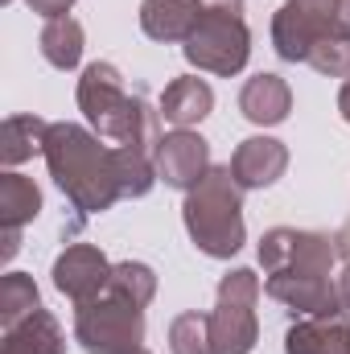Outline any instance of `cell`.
Masks as SVG:
<instances>
[{"instance_id":"obj_1","label":"cell","mask_w":350,"mask_h":354,"mask_svg":"<svg viewBox=\"0 0 350 354\" xmlns=\"http://www.w3.org/2000/svg\"><path fill=\"white\" fill-rule=\"evenodd\" d=\"M260 264L268 268V284H264L268 297H276L293 313L313 317V313L342 309L338 284L330 280V264H334L330 235L276 227L260 239Z\"/></svg>"},{"instance_id":"obj_2","label":"cell","mask_w":350,"mask_h":354,"mask_svg":"<svg viewBox=\"0 0 350 354\" xmlns=\"http://www.w3.org/2000/svg\"><path fill=\"white\" fill-rule=\"evenodd\" d=\"M42 157L79 214H103L116 206V198H124L116 177V149L99 145V136L79 124H50Z\"/></svg>"},{"instance_id":"obj_3","label":"cell","mask_w":350,"mask_h":354,"mask_svg":"<svg viewBox=\"0 0 350 354\" xmlns=\"http://www.w3.org/2000/svg\"><path fill=\"white\" fill-rule=\"evenodd\" d=\"M79 107L103 140H116V149H140L157 157V145H161L157 111L145 103V95H128L124 75L111 62H91L83 71Z\"/></svg>"},{"instance_id":"obj_4","label":"cell","mask_w":350,"mask_h":354,"mask_svg":"<svg viewBox=\"0 0 350 354\" xmlns=\"http://www.w3.org/2000/svg\"><path fill=\"white\" fill-rule=\"evenodd\" d=\"M185 231L198 252L214 260H231L243 248V202L231 165H214L194 189H185Z\"/></svg>"},{"instance_id":"obj_5","label":"cell","mask_w":350,"mask_h":354,"mask_svg":"<svg viewBox=\"0 0 350 354\" xmlns=\"http://www.w3.org/2000/svg\"><path fill=\"white\" fill-rule=\"evenodd\" d=\"M322 41H350V0H284L272 17L276 54L305 62Z\"/></svg>"},{"instance_id":"obj_6","label":"cell","mask_w":350,"mask_h":354,"mask_svg":"<svg viewBox=\"0 0 350 354\" xmlns=\"http://www.w3.org/2000/svg\"><path fill=\"white\" fill-rule=\"evenodd\" d=\"M75 338L91 354H136L145 342V309L120 292H103L75 313Z\"/></svg>"},{"instance_id":"obj_7","label":"cell","mask_w":350,"mask_h":354,"mask_svg":"<svg viewBox=\"0 0 350 354\" xmlns=\"http://www.w3.org/2000/svg\"><path fill=\"white\" fill-rule=\"evenodd\" d=\"M256 301H260V280L248 268H235L219 284V305L210 313V346L214 354H252L260 338L256 322Z\"/></svg>"},{"instance_id":"obj_8","label":"cell","mask_w":350,"mask_h":354,"mask_svg":"<svg viewBox=\"0 0 350 354\" xmlns=\"http://www.w3.org/2000/svg\"><path fill=\"white\" fill-rule=\"evenodd\" d=\"M185 62L206 71V75H239L252 54V33L243 25V12H206L190 41L181 46Z\"/></svg>"},{"instance_id":"obj_9","label":"cell","mask_w":350,"mask_h":354,"mask_svg":"<svg viewBox=\"0 0 350 354\" xmlns=\"http://www.w3.org/2000/svg\"><path fill=\"white\" fill-rule=\"evenodd\" d=\"M111 268L116 264H107V256H103L99 248H91V243H71V248L54 260V284H58V292L71 297L75 305H87V301H95V297L107 292Z\"/></svg>"},{"instance_id":"obj_10","label":"cell","mask_w":350,"mask_h":354,"mask_svg":"<svg viewBox=\"0 0 350 354\" xmlns=\"http://www.w3.org/2000/svg\"><path fill=\"white\" fill-rule=\"evenodd\" d=\"M210 169H214L210 165V145L202 136H194L190 128H177L174 136H161V145H157V177H165V185L194 189Z\"/></svg>"},{"instance_id":"obj_11","label":"cell","mask_w":350,"mask_h":354,"mask_svg":"<svg viewBox=\"0 0 350 354\" xmlns=\"http://www.w3.org/2000/svg\"><path fill=\"white\" fill-rule=\"evenodd\" d=\"M284 354H350V317L347 309L334 313H313L288 326Z\"/></svg>"},{"instance_id":"obj_12","label":"cell","mask_w":350,"mask_h":354,"mask_svg":"<svg viewBox=\"0 0 350 354\" xmlns=\"http://www.w3.org/2000/svg\"><path fill=\"white\" fill-rule=\"evenodd\" d=\"M284 169H288V149L272 136L243 140L231 157V177L239 181V189H264V185L280 181Z\"/></svg>"},{"instance_id":"obj_13","label":"cell","mask_w":350,"mask_h":354,"mask_svg":"<svg viewBox=\"0 0 350 354\" xmlns=\"http://www.w3.org/2000/svg\"><path fill=\"white\" fill-rule=\"evenodd\" d=\"M202 21V0H145L140 4V29L153 41H190V33Z\"/></svg>"},{"instance_id":"obj_14","label":"cell","mask_w":350,"mask_h":354,"mask_svg":"<svg viewBox=\"0 0 350 354\" xmlns=\"http://www.w3.org/2000/svg\"><path fill=\"white\" fill-rule=\"evenodd\" d=\"M239 111L252 124H260V128L284 124L288 111H293V91H288V83L280 75H256L239 91Z\"/></svg>"},{"instance_id":"obj_15","label":"cell","mask_w":350,"mask_h":354,"mask_svg":"<svg viewBox=\"0 0 350 354\" xmlns=\"http://www.w3.org/2000/svg\"><path fill=\"white\" fill-rule=\"evenodd\" d=\"M210 107H214V91H210L206 79H198V75L174 79V83L165 87V95H161V115H165L174 128H190V124L206 120Z\"/></svg>"},{"instance_id":"obj_16","label":"cell","mask_w":350,"mask_h":354,"mask_svg":"<svg viewBox=\"0 0 350 354\" xmlns=\"http://www.w3.org/2000/svg\"><path fill=\"white\" fill-rule=\"evenodd\" d=\"M62 351H66L62 326L46 309H37L33 317H25L12 330H4V346H0V354H62Z\"/></svg>"},{"instance_id":"obj_17","label":"cell","mask_w":350,"mask_h":354,"mask_svg":"<svg viewBox=\"0 0 350 354\" xmlns=\"http://www.w3.org/2000/svg\"><path fill=\"white\" fill-rule=\"evenodd\" d=\"M37 210H42V189L33 185V177L0 174V227L4 231H21L29 218H37Z\"/></svg>"},{"instance_id":"obj_18","label":"cell","mask_w":350,"mask_h":354,"mask_svg":"<svg viewBox=\"0 0 350 354\" xmlns=\"http://www.w3.org/2000/svg\"><path fill=\"white\" fill-rule=\"evenodd\" d=\"M46 132H50V124L37 115H8L0 128V161L21 165L33 153H46Z\"/></svg>"},{"instance_id":"obj_19","label":"cell","mask_w":350,"mask_h":354,"mask_svg":"<svg viewBox=\"0 0 350 354\" xmlns=\"http://www.w3.org/2000/svg\"><path fill=\"white\" fill-rule=\"evenodd\" d=\"M42 58L58 71H75L83 58V25L75 17H54L42 29Z\"/></svg>"},{"instance_id":"obj_20","label":"cell","mask_w":350,"mask_h":354,"mask_svg":"<svg viewBox=\"0 0 350 354\" xmlns=\"http://www.w3.org/2000/svg\"><path fill=\"white\" fill-rule=\"evenodd\" d=\"M42 309V297H37V284L25 276V272H8L0 280V326L12 330L17 322L33 317Z\"/></svg>"},{"instance_id":"obj_21","label":"cell","mask_w":350,"mask_h":354,"mask_svg":"<svg viewBox=\"0 0 350 354\" xmlns=\"http://www.w3.org/2000/svg\"><path fill=\"white\" fill-rule=\"evenodd\" d=\"M169 351L174 354H214L210 346V313H181L169 326Z\"/></svg>"},{"instance_id":"obj_22","label":"cell","mask_w":350,"mask_h":354,"mask_svg":"<svg viewBox=\"0 0 350 354\" xmlns=\"http://www.w3.org/2000/svg\"><path fill=\"white\" fill-rule=\"evenodd\" d=\"M111 292H120V297H128V301H136L140 309L153 301V292H157V276H153V268L149 264H116L111 268V284H107Z\"/></svg>"},{"instance_id":"obj_23","label":"cell","mask_w":350,"mask_h":354,"mask_svg":"<svg viewBox=\"0 0 350 354\" xmlns=\"http://www.w3.org/2000/svg\"><path fill=\"white\" fill-rule=\"evenodd\" d=\"M317 75H330V79H342L350 75V41H322V46H313L309 50V58H305Z\"/></svg>"},{"instance_id":"obj_24","label":"cell","mask_w":350,"mask_h":354,"mask_svg":"<svg viewBox=\"0 0 350 354\" xmlns=\"http://www.w3.org/2000/svg\"><path fill=\"white\" fill-rule=\"evenodd\" d=\"M29 4H33V12H42L46 21H54V17H66L75 0H29Z\"/></svg>"},{"instance_id":"obj_25","label":"cell","mask_w":350,"mask_h":354,"mask_svg":"<svg viewBox=\"0 0 350 354\" xmlns=\"http://www.w3.org/2000/svg\"><path fill=\"white\" fill-rule=\"evenodd\" d=\"M338 301H342V309L350 313V264L342 268V276H338Z\"/></svg>"},{"instance_id":"obj_26","label":"cell","mask_w":350,"mask_h":354,"mask_svg":"<svg viewBox=\"0 0 350 354\" xmlns=\"http://www.w3.org/2000/svg\"><path fill=\"white\" fill-rule=\"evenodd\" d=\"M338 107H342V120L350 124V79H347V87H342V95H338Z\"/></svg>"},{"instance_id":"obj_27","label":"cell","mask_w":350,"mask_h":354,"mask_svg":"<svg viewBox=\"0 0 350 354\" xmlns=\"http://www.w3.org/2000/svg\"><path fill=\"white\" fill-rule=\"evenodd\" d=\"M342 248H350V223H347V231H342V239H338Z\"/></svg>"},{"instance_id":"obj_28","label":"cell","mask_w":350,"mask_h":354,"mask_svg":"<svg viewBox=\"0 0 350 354\" xmlns=\"http://www.w3.org/2000/svg\"><path fill=\"white\" fill-rule=\"evenodd\" d=\"M136 354H149V351H136Z\"/></svg>"},{"instance_id":"obj_29","label":"cell","mask_w":350,"mask_h":354,"mask_svg":"<svg viewBox=\"0 0 350 354\" xmlns=\"http://www.w3.org/2000/svg\"><path fill=\"white\" fill-rule=\"evenodd\" d=\"M4 4H8V0H4Z\"/></svg>"}]
</instances>
